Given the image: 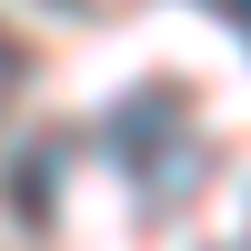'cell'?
Listing matches in <instances>:
<instances>
[{
  "label": "cell",
  "mask_w": 251,
  "mask_h": 251,
  "mask_svg": "<svg viewBox=\"0 0 251 251\" xmlns=\"http://www.w3.org/2000/svg\"><path fill=\"white\" fill-rule=\"evenodd\" d=\"M211 10H221V20H231V30H251V0H211Z\"/></svg>",
  "instance_id": "3957f363"
},
{
  "label": "cell",
  "mask_w": 251,
  "mask_h": 251,
  "mask_svg": "<svg viewBox=\"0 0 251 251\" xmlns=\"http://www.w3.org/2000/svg\"><path fill=\"white\" fill-rule=\"evenodd\" d=\"M100 141H111V151L141 171V191L191 181V141H181V91H171V80H141V91L100 121Z\"/></svg>",
  "instance_id": "6da1fadb"
},
{
  "label": "cell",
  "mask_w": 251,
  "mask_h": 251,
  "mask_svg": "<svg viewBox=\"0 0 251 251\" xmlns=\"http://www.w3.org/2000/svg\"><path fill=\"white\" fill-rule=\"evenodd\" d=\"M10 91H20V50L0 40V100H10Z\"/></svg>",
  "instance_id": "7a4b0ae2"
}]
</instances>
